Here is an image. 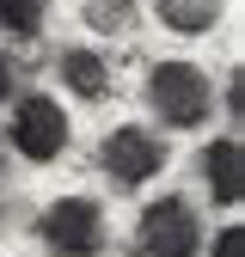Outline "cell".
<instances>
[{
    "label": "cell",
    "instance_id": "cell-1",
    "mask_svg": "<svg viewBox=\"0 0 245 257\" xmlns=\"http://www.w3.org/2000/svg\"><path fill=\"white\" fill-rule=\"evenodd\" d=\"M147 104L166 128H202L214 116V80L196 61H160L147 74Z\"/></svg>",
    "mask_w": 245,
    "mask_h": 257
},
{
    "label": "cell",
    "instance_id": "cell-2",
    "mask_svg": "<svg viewBox=\"0 0 245 257\" xmlns=\"http://www.w3.org/2000/svg\"><path fill=\"white\" fill-rule=\"evenodd\" d=\"M68 135H74L68 104L49 98V92H25V98L13 104V116H7V147L19 159H31V166L61 159V153H68Z\"/></svg>",
    "mask_w": 245,
    "mask_h": 257
},
{
    "label": "cell",
    "instance_id": "cell-3",
    "mask_svg": "<svg viewBox=\"0 0 245 257\" xmlns=\"http://www.w3.org/2000/svg\"><path fill=\"white\" fill-rule=\"evenodd\" d=\"M166 159H172V141L153 135L147 122H116L110 135H104V147H98V166H104V178H110L116 190L153 184V178L166 172Z\"/></svg>",
    "mask_w": 245,
    "mask_h": 257
},
{
    "label": "cell",
    "instance_id": "cell-4",
    "mask_svg": "<svg viewBox=\"0 0 245 257\" xmlns=\"http://www.w3.org/2000/svg\"><path fill=\"white\" fill-rule=\"evenodd\" d=\"M37 239H43L49 257H98L110 227H104V208L92 196H55L37 214Z\"/></svg>",
    "mask_w": 245,
    "mask_h": 257
},
{
    "label": "cell",
    "instance_id": "cell-5",
    "mask_svg": "<svg viewBox=\"0 0 245 257\" xmlns=\"http://www.w3.org/2000/svg\"><path fill=\"white\" fill-rule=\"evenodd\" d=\"M135 251L141 257H196L202 251V220L184 196H160L147 202L135 220Z\"/></svg>",
    "mask_w": 245,
    "mask_h": 257
},
{
    "label": "cell",
    "instance_id": "cell-6",
    "mask_svg": "<svg viewBox=\"0 0 245 257\" xmlns=\"http://www.w3.org/2000/svg\"><path fill=\"white\" fill-rule=\"evenodd\" d=\"M202 184H208V202L221 208L245 202V141L239 135H214L202 147Z\"/></svg>",
    "mask_w": 245,
    "mask_h": 257
},
{
    "label": "cell",
    "instance_id": "cell-7",
    "mask_svg": "<svg viewBox=\"0 0 245 257\" xmlns=\"http://www.w3.org/2000/svg\"><path fill=\"white\" fill-rule=\"evenodd\" d=\"M55 74H61V86H68L80 104H104L110 98V61L98 49H61Z\"/></svg>",
    "mask_w": 245,
    "mask_h": 257
},
{
    "label": "cell",
    "instance_id": "cell-8",
    "mask_svg": "<svg viewBox=\"0 0 245 257\" xmlns=\"http://www.w3.org/2000/svg\"><path fill=\"white\" fill-rule=\"evenodd\" d=\"M153 19L178 37H208L227 19V0H153Z\"/></svg>",
    "mask_w": 245,
    "mask_h": 257
},
{
    "label": "cell",
    "instance_id": "cell-9",
    "mask_svg": "<svg viewBox=\"0 0 245 257\" xmlns=\"http://www.w3.org/2000/svg\"><path fill=\"white\" fill-rule=\"evenodd\" d=\"M49 7H55V0H0V31H7V37H19V43L43 37Z\"/></svg>",
    "mask_w": 245,
    "mask_h": 257
},
{
    "label": "cell",
    "instance_id": "cell-10",
    "mask_svg": "<svg viewBox=\"0 0 245 257\" xmlns=\"http://www.w3.org/2000/svg\"><path fill=\"white\" fill-rule=\"evenodd\" d=\"M80 19H86V31H98V37H122V31L135 25V0H86Z\"/></svg>",
    "mask_w": 245,
    "mask_h": 257
},
{
    "label": "cell",
    "instance_id": "cell-11",
    "mask_svg": "<svg viewBox=\"0 0 245 257\" xmlns=\"http://www.w3.org/2000/svg\"><path fill=\"white\" fill-rule=\"evenodd\" d=\"M221 104H227V116H233V122L245 116V68H233V74H227V86H221Z\"/></svg>",
    "mask_w": 245,
    "mask_h": 257
},
{
    "label": "cell",
    "instance_id": "cell-12",
    "mask_svg": "<svg viewBox=\"0 0 245 257\" xmlns=\"http://www.w3.org/2000/svg\"><path fill=\"white\" fill-rule=\"evenodd\" d=\"M208 257H245V227H221L208 245Z\"/></svg>",
    "mask_w": 245,
    "mask_h": 257
},
{
    "label": "cell",
    "instance_id": "cell-13",
    "mask_svg": "<svg viewBox=\"0 0 245 257\" xmlns=\"http://www.w3.org/2000/svg\"><path fill=\"white\" fill-rule=\"evenodd\" d=\"M13 92H19V61L0 49V104H13Z\"/></svg>",
    "mask_w": 245,
    "mask_h": 257
}]
</instances>
